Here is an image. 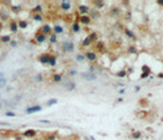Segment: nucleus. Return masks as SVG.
Listing matches in <instances>:
<instances>
[{
	"label": "nucleus",
	"instance_id": "nucleus-15",
	"mask_svg": "<svg viewBox=\"0 0 163 140\" xmlns=\"http://www.w3.org/2000/svg\"><path fill=\"white\" fill-rule=\"evenodd\" d=\"M79 9H80V11H81V14H82V16H83L85 14H87V12L90 11V9H88L87 6H83V5H81V6H80Z\"/></svg>",
	"mask_w": 163,
	"mask_h": 140
},
{
	"label": "nucleus",
	"instance_id": "nucleus-12",
	"mask_svg": "<svg viewBox=\"0 0 163 140\" xmlns=\"http://www.w3.org/2000/svg\"><path fill=\"white\" fill-rule=\"evenodd\" d=\"M81 22H82V23H85V25H88V23L91 22V20H90V17H88V16L83 15V16H81Z\"/></svg>",
	"mask_w": 163,
	"mask_h": 140
},
{
	"label": "nucleus",
	"instance_id": "nucleus-17",
	"mask_svg": "<svg viewBox=\"0 0 163 140\" xmlns=\"http://www.w3.org/2000/svg\"><path fill=\"white\" fill-rule=\"evenodd\" d=\"M82 44H83L85 47H88V46H91V44H92V41L88 38V37H86V38L82 41Z\"/></svg>",
	"mask_w": 163,
	"mask_h": 140
},
{
	"label": "nucleus",
	"instance_id": "nucleus-9",
	"mask_svg": "<svg viewBox=\"0 0 163 140\" xmlns=\"http://www.w3.org/2000/svg\"><path fill=\"white\" fill-rule=\"evenodd\" d=\"M52 28L49 27V25H44V26H43V27H42V33H44L45 36H49L50 33H52Z\"/></svg>",
	"mask_w": 163,
	"mask_h": 140
},
{
	"label": "nucleus",
	"instance_id": "nucleus-27",
	"mask_svg": "<svg viewBox=\"0 0 163 140\" xmlns=\"http://www.w3.org/2000/svg\"><path fill=\"white\" fill-rule=\"evenodd\" d=\"M69 85H70V86H68V87H66V90L71 91V90H74V89H75V84H74V82H70Z\"/></svg>",
	"mask_w": 163,
	"mask_h": 140
},
{
	"label": "nucleus",
	"instance_id": "nucleus-43",
	"mask_svg": "<svg viewBox=\"0 0 163 140\" xmlns=\"http://www.w3.org/2000/svg\"><path fill=\"white\" fill-rule=\"evenodd\" d=\"M1 108H3V102L0 101V109H1Z\"/></svg>",
	"mask_w": 163,
	"mask_h": 140
},
{
	"label": "nucleus",
	"instance_id": "nucleus-26",
	"mask_svg": "<svg viewBox=\"0 0 163 140\" xmlns=\"http://www.w3.org/2000/svg\"><path fill=\"white\" fill-rule=\"evenodd\" d=\"M76 59H77L79 62H82V60H85V55H82V54H77V55H76Z\"/></svg>",
	"mask_w": 163,
	"mask_h": 140
},
{
	"label": "nucleus",
	"instance_id": "nucleus-21",
	"mask_svg": "<svg viewBox=\"0 0 163 140\" xmlns=\"http://www.w3.org/2000/svg\"><path fill=\"white\" fill-rule=\"evenodd\" d=\"M95 5H96V8H97V9H102V8H104V3H102V1H95Z\"/></svg>",
	"mask_w": 163,
	"mask_h": 140
},
{
	"label": "nucleus",
	"instance_id": "nucleus-18",
	"mask_svg": "<svg viewBox=\"0 0 163 140\" xmlns=\"http://www.w3.org/2000/svg\"><path fill=\"white\" fill-rule=\"evenodd\" d=\"M17 25H19V27H21V28H26L27 26H28V23H27L26 21H20V22H17Z\"/></svg>",
	"mask_w": 163,
	"mask_h": 140
},
{
	"label": "nucleus",
	"instance_id": "nucleus-24",
	"mask_svg": "<svg viewBox=\"0 0 163 140\" xmlns=\"http://www.w3.org/2000/svg\"><path fill=\"white\" fill-rule=\"evenodd\" d=\"M72 31H74V32H79V31H80L79 23H74V25H72Z\"/></svg>",
	"mask_w": 163,
	"mask_h": 140
},
{
	"label": "nucleus",
	"instance_id": "nucleus-30",
	"mask_svg": "<svg viewBox=\"0 0 163 140\" xmlns=\"http://www.w3.org/2000/svg\"><path fill=\"white\" fill-rule=\"evenodd\" d=\"M5 116H6V117H15L16 114H15L14 112H11V111H9V112H6V113H5Z\"/></svg>",
	"mask_w": 163,
	"mask_h": 140
},
{
	"label": "nucleus",
	"instance_id": "nucleus-16",
	"mask_svg": "<svg viewBox=\"0 0 163 140\" xmlns=\"http://www.w3.org/2000/svg\"><path fill=\"white\" fill-rule=\"evenodd\" d=\"M70 6H71L70 1H63V3H61V9H64V10H69Z\"/></svg>",
	"mask_w": 163,
	"mask_h": 140
},
{
	"label": "nucleus",
	"instance_id": "nucleus-1",
	"mask_svg": "<svg viewBox=\"0 0 163 140\" xmlns=\"http://www.w3.org/2000/svg\"><path fill=\"white\" fill-rule=\"evenodd\" d=\"M74 48H75V46H74V43H72L71 41H65V42L63 43V49L66 52V53L74 52Z\"/></svg>",
	"mask_w": 163,
	"mask_h": 140
},
{
	"label": "nucleus",
	"instance_id": "nucleus-39",
	"mask_svg": "<svg viewBox=\"0 0 163 140\" xmlns=\"http://www.w3.org/2000/svg\"><path fill=\"white\" fill-rule=\"evenodd\" d=\"M17 46V42H15V41H11V47H16Z\"/></svg>",
	"mask_w": 163,
	"mask_h": 140
},
{
	"label": "nucleus",
	"instance_id": "nucleus-20",
	"mask_svg": "<svg viewBox=\"0 0 163 140\" xmlns=\"http://www.w3.org/2000/svg\"><path fill=\"white\" fill-rule=\"evenodd\" d=\"M58 103V100L57 98H52L47 102V106H53V105H57Z\"/></svg>",
	"mask_w": 163,
	"mask_h": 140
},
{
	"label": "nucleus",
	"instance_id": "nucleus-5",
	"mask_svg": "<svg viewBox=\"0 0 163 140\" xmlns=\"http://www.w3.org/2000/svg\"><path fill=\"white\" fill-rule=\"evenodd\" d=\"M83 79L88 80V81H93V80L97 79V76H96V74H93V73H83Z\"/></svg>",
	"mask_w": 163,
	"mask_h": 140
},
{
	"label": "nucleus",
	"instance_id": "nucleus-40",
	"mask_svg": "<svg viewBox=\"0 0 163 140\" xmlns=\"http://www.w3.org/2000/svg\"><path fill=\"white\" fill-rule=\"evenodd\" d=\"M45 140H55V136H48Z\"/></svg>",
	"mask_w": 163,
	"mask_h": 140
},
{
	"label": "nucleus",
	"instance_id": "nucleus-32",
	"mask_svg": "<svg viewBox=\"0 0 163 140\" xmlns=\"http://www.w3.org/2000/svg\"><path fill=\"white\" fill-rule=\"evenodd\" d=\"M133 136H134L135 139H139V138L141 136V133H139V132H137V133H134V134H133Z\"/></svg>",
	"mask_w": 163,
	"mask_h": 140
},
{
	"label": "nucleus",
	"instance_id": "nucleus-41",
	"mask_svg": "<svg viewBox=\"0 0 163 140\" xmlns=\"http://www.w3.org/2000/svg\"><path fill=\"white\" fill-rule=\"evenodd\" d=\"M119 93H120V95H123V93H125V90H120V91H119Z\"/></svg>",
	"mask_w": 163,
	"mask_h": 140
},
{
	"label": "nucleus",
	"instance_id": "nucleus-38",
	"mask_svg": "<svg viewBox=\"0 0 163 140\" xmlns=\"http://www.w3.org/2000/svg\"><path fill=\"white\" fill-rule=\"evenodd\" d=\"M102 46H103V44H102V43H98V44H97V48H98V49H99V51H102V48H103Z\"/></svg>",
	"mask_w": 163,
	"mask_h": 140
},
{
	"label": "nucleus",
	"instance_id": "nucleus-14",
	"mask_svg": "<svg viewBox=\"0 0 163 140\" xmlns=\"http://www.w3.org/2000/svg\"><path fill=\"white\" fill-rule=\"evenodd\" d=\"M48 64H49L50 66H55V64H57V59L54 55H50L49 57V62H48Z\"/></svg>",
	"mask_w": 163,
	"mask_h": 140
},
{
	"label": "nucleus",
	"instance_id": "nucleus-28",
	"mask_svg": "<svg viewBox=\"0 0 163 140\" xmlns=\"http://www.w3.org/2000/svg\"><path fill=\"white\" fill-rule=\"evenodd\" d=\"M118 76L119 78H125L126 76V71H119L118 73Z\"/></svg>",
	"mask_w": 163,
	"mask_h": 140
},
{
	"label": "nucleus",
	"instance_id": "nucleus-2",
	"mask_svg": "<svg viewBox=\"0 0 163 140\" xmlns=\"http://www.w3.org/2000/svg\"><path fill=\"white\" fill-rule=\"evenodd\" d=\"M39 111H42L41 106H32V107L26 108V113H27V114H32V113H36V112H39Z\"/></svg>",
	"mask_w": 163,
	"mask_h": 140
},
{
	"label": "nucleus",
	"instance_id": "nucleus-19",
	"mask_svg": "<svg viewBox=\"0 0 163 140\" xmlns=\"http://www.w3.org/2000/svg\"><path fill=\"white\" fill-rule=\"evenodd\" d=\"M53 80H54V81H55V82H60V81H61V75H59V74H55V75H54V76H53Z\"/></svg>",
	"mask_w": 163,
	"mask_h": 140
},
{
	"label": "nucleus",
	"instance_id": "nucleus-23",
	"mask_svg": "<svg viewBox=\"0 0 163 140\" xmlns=\"http://www.w3.org/2000/svg\"><path fill=\"white\" fill-rule=\"evenodd\" d=\"M33 20H34V21H42V20H43V17H42V15L36 14V15H33Z\"/></svg>",
	"mask_w": 163,
	"mask_h": 140
},
{
	"label": "nucleus",
	"instance_id": "nucleus-6",
	"mask_svg": "<svg viewBox=\"0 0 163 140\" xmlns=\"http://www.w3.org/2000/svg\"><path fill=\"white\" fill-rule=\"evenodd\" d=\"M6 84H8V80L5 78V74L0 71V87H5Z\"/></svg>",
	"mask_w": 163,
	"mask_h": 140
},
{
	"label": "nucleus",
	"instance_id": "nucleus-29",
	"mask_svg": "<svg viewBox=\"0 0 163 140\" xmlns=\"http://www.w3.org/2000/svg\"><path fill=\"white\" fill-rule=\"evenodd\" d=\"M49 41H50V43H55V42H57V36H55V35H52Z\"/></svg>",
	"mask_w": 163,
	"mask_h": 140
},
{
	"label": "nucleus",
	"instance_id": "nucleus-37",
	"mask_svg": "<svg viewBox=\"0 0 163 140\" xmlns=\"http://www.w3.org/2000/svg\"><path fill=\"white\" fill-rule=\"evenodd\" d=\"M11 9L14 10V11H19V10H20V6H12Z\"/></svg>",
	"mask_w": 163,
	"mask_h": 140
},
{
	"label": "nucleus",
	"instance_id": "nucleus-4",
	"mask_svg": "<svg viewBox=\"0 0 163 140\" xmlns=\"http://www.w3.org/2000/svg\"><path fill=\"white\" fill-rule=\"evenodd\" d=\"M85 58L86 59H88L90 62H95L96 59H97V55H96V53L95 52H87L85 54Z\"/></svg>",
	"mask_w": 163,
	"mask_h": 140
},
{
	"label": "nucleus",
	"instance_id": "nucleus-33",
	"mask_svg": "<svg viewBox=\"0 0 163 140\" xmlns=\"http://www.w3.org/2000/svg\"><path fill=\"white\" fill-rule=\"evenodd\" d=\"M34 11H38V12L42 11V6H41V5H37V8H34Z\"/></svg>",
	"mask_w": 163,
	"mask_h": 140
},
{
	"label": "nucleus",
	"instance_id": "nucleus-25",
	"mask_svg": "<svg viewBox=\"0 0 163 140\" xmlns=\"http://www.w3.org/2000/svg\"><path fill=\"white\" fill-rule=\"evenodd\" d=\"M88 38H90L92 42H93V41H97V35H96V33H91Z\"/></svg>",
	"mask_w": 163,
	"mask_h": 140
},
{
	"label": "nucleus",
	"instance_id": "nucleus-34",
	"mask_svg": "<svg viewBox=\"0 0 163 140\" xmlns=\"http://www.w3.org/2000/svg\"><path fill=\"white\" fill-rule=\"evenodd\" d=\"M75 75H77V71L76 70H71L70 71V76H75Z\"/></svg>",
	"mask_w": 163,
	"mask_h": 140
},
{
	"label": "nucleus",
	"instance_id": "nucleus-10",
	"mask_svg": "<svg viewBox=\"0 0 163 140\" xmlns=\"http://www.w3.org/2000/svg\"><path fill=\"white\" fill-rule=\"evenodd\" d=\"M23 135L27 136V138H32V136L36 135V130H33V129H28V130H26L23 133Z\"/></svg>",
	"mask_w": 163,
	"mask_h": 140
},
{
	"label": "nucleus",
	"instance_id": "nucleus-22",
	"mask_svg": "<svg viewBox=\"0 0 163 140\" xmlns=\"http://www.w3.org/2000/svg\"><path fill=\"white\" fill-rule=\"evenodd\" d=\"M0 39H1V42H4V43H6V42H10V41H11L10 36H3Z\"/></svg>",
	"mask_w": 163,
	"mask_h": 140
},
{
	"label": "nucleus",
	"instance_id": "nucleus-36",
	"mask_svg": "<svg viewBox=\"0 0 163 140\" xmlns=\"http://www.w3.org/2000/svg\"><path fill=\"white\" fill-rule=\"evenodd\" d=\"M92 17H98V12H91Z\"/></svg>",
	"mask_w": 163,
	"mask_h": 140
},
{
	"label": "nucleus",
	"instance_id": "nucleus-11",
	"mask_svg": "<svg viewBox=\"0 0 163 140\" xmlns=\"http://www.w3.org/2000/svg\"><path fill=\"white\" fill-rule=\"evenodd\" d=\"M142 70H146V71H145V73H142V75H141V79H146V78H147L148 75H150V73H151V71H150V69H148L147 66H144V68H142Z\"/></svg>",
	"mask_w": 163,
	"mask_h": 140
},
{
	"label": "nucleus",
	"instance_id": "nucleus-8",
	"mask_svg": "<svg viewBox=\"0 0 163 140\" xmlns=\"http://www.w3.org/2000/svg\"><path fill=\"white\" fill-rule=\"evenodd\" d=\"M49 54H42L41 57H39V62L44 65V64H48V62H49Z\"/></svg>",
	"mask_w": 163,
	"mask_h": 140
},
{
	"label": "nucleus",
	"instance_id": "nucleus-13",
	"mask_svg": "<svg viewBox=\"0 0 163 140\" xmlns=\"http://www.w3.org/2000/svg\"><path fill=\"white\" fill-rule=\"evenodd\" d=\"M17 28H19V25H17V22H15V21H12V22L10 23V30H11L12 32H16V31H17Z\"/></svg>",
	"mask_w": 163,
	"mask_h": 140
},
{
	"label": "nucleus",
	"instance_id": "nucleus-42",
	"mask_svg": "<svg viewBox=\"0 0 163 140\" xmlns=\"http://www.w3.org/2000/svg\"><path fill=\"white\" fill-rule=\"evenodd\" d=\"M129 51H130V52H135V48H134V47H130Z\"/></svg>",
	"mask_w": 163,
	"mask_h": 140
},
{
	"label": "nucleus",
	"instance_id": "nucleus-31",
	"mask_svg": "<svg viewBox=\"0 0 163 140\" xmlns=\"http://www.w3.org/2000/svg\"><path fill=\"white\" fill-rule=\"evenodd\" d=\"M125 33L128 35V37H130V38H133V37H134V33L131 31H129V30H125Z\"/></svg>",
	"mask_w": 163,
	"mask_h": 140
},
{
	"label": "nucleus",
	"instance_id": "nucleus-44",
	"mask_svg": "<svg viewBox=\"0 0 163 140\" xmlns=\"http://www.w3.org/2000/svg\"><path fill=\"white\" fill-rule=\"evenodd\" d=\"M0 101H1V93H0Z\"/></svg>",
	"mask_w": 163,
	"mask_h": 140
},
{
	"label": "nucleus",
	"instance_id": "nucleus-35",
	"mask_svg": "<svg viewBox=\"0 0 163 140\" xmlns=\"http://www.w3.org/2000/svg\"><path fill=\"white\" fill-rule=\"evenodd\" d=\"M36 81H38V82L42 81V76H41V75H37V76H36Z\"/></svg>",
	"mask_w": 163,
	"mask_h": 140
},
{
	"label": "nucleus",
	"instance_id": "nucleus-3",
	"mask_svg": "<svg viewBox=\"0 0 163 140\" xmlns=\"http://www.w3.org/2000/svg\"><path fill=\"white\" fill-rule=\"evenodd\" d=\"M34 38H36V42L37 43H43V42H45L47 39V36L44 33H42V32H39V33H37L34 36Z\"/></svg>",
	"mask_w": 163,
	"mask_h": 140
},
{
	"label": "nucleus",
	"instance_id": "nucleus-7",
	"mask_svg": "<svg viewBox=\"0 0 163 140\" xmlns=\"http://www.w3.org/2000/svg\"><path fill=\"white\" fill-rule=\"evenodd\" d=\"M53 32H54V35H55V36L57 35H61L64 32V28L61 27V26H59V25H55L53 27Z\"/></svg>",
	"mask_w": 163,
	"mask_h": 140
}]
</instances>
